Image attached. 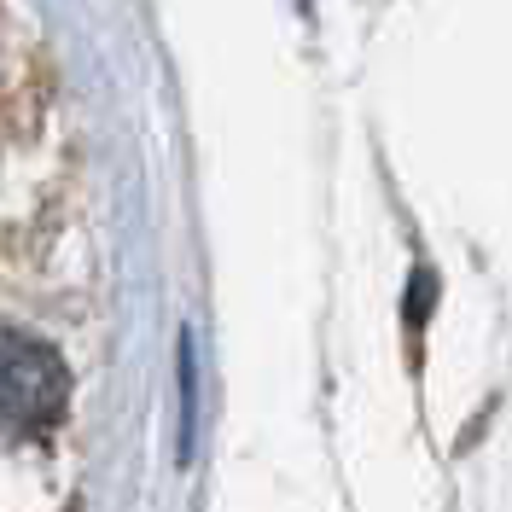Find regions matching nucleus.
<instances>
[{"label": "nucleus", "instance_id": "obj_1", "mask_svg": "<svg viewBox=\"0 0 512 512\" xmlns=\"http://www.w3.org/2000/svg\"><path fill=\"white\" fill-rule=\"evenodd\" d=\"M64 408V367L30 332H0V425L41 431Z\"/></svg>", "mask_w": 512, "mask_h": 512}]
</instances>
